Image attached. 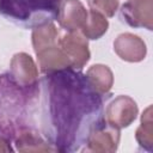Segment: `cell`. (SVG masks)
<instances>
[{"label": "cell", "instance_id": "obj_14", "mask_svg": "<svg viewBox=\"0 0 153 153\" xmlns=\"http://www.w3.org/2000/svg\"><path fill=\"white\" fill-rule=\"evenodd\" d=\"M31 39H32L33 50L37 54L38 51L45 48L57 45L60 41V33L54 23H47V24L36 26L32 30Z\"/></svg>", "mask_w": 153, "mask_h": 153}, {"label": "cell", "instance_id": "obj_15", "mask_svg": "<svg viewBox=\"0 0 153 153\" xmlns=\"http://www.w3.org/2000/svg\"><path fill=\"white\" fill-rule=\"evenodd\" d=\"M108 27H109V22L106 17L90 10L87 12L86 22L80 29V32L87 39H98L103 35H105V32L108 31Z\"/></svg>", "mask_w": 153, "mask_h": 153}, {"label": "cell", "instance_id": "obj_11", "mask_svg": "<svg viewBox=\"0 0 153 153\" xmlns=\"http://www.w3.org/2000/svg\"><path fill=\"white\" fill-rule=\"evenodd\" d=\"M38 67L42 73H51L71 67V61L63 50L60 48V44L45 48L37 54ZM72 68V67H71Z\"/></svg>", "mask_w": 153, "mask_h": 153}, {"label": "cell", "instance_id": "obj_4", "mask_svg": "<svg viewBox=\"0 0 153 153\" xmlns=\"http://www.w3.org/2000/svg\"><path fill=\"white\" fill-rule=\"evenodd\" d=\"M120 143V129L109 124L104 118L98 121L91 129L81 151L94 153H112Z\"/></svg>", "mask_w": 153, "mask_h": 153}, {"label": "cell", "instance_id": "obj_9", "mask_svg": "<svg viewBox=\"0 0 153 153\" xmlns=\"http://www.w3.org/2000/svg\"><path fill=\"white\" fill-rule=\"evenodd\" d=\"M114 50L120 59L127 62H140L147 54L143 39L129 32L121 33L116 37L114 41Z\"/></svg>", "mask_w": 153, "mask_h": 153}, {"label": "cell", "instance_id": "obj_13", "mask_svg": "<svg viewBox=\"0 0 153 153\" xmlns=\"http://www.w3.org/2000/svg\"><path fill=\"white\" fill-rule=\"evenodd\" d=\"M86 76L92 85V87L102 96L106 97L114 85V74L111 69L102 63H97L91 66L87 72Z\"/></svg>", "mask_w": 153, "mask_h": 153}, {"label": "cell", "instance_id": "obj_1", "mask_svg": "<svg viewBox=\"0 0 153 153\" xmlns=\"http://www.w3.org/2000/svg\"><path fill=\"white\" fill-rule=\"evenodd\" d=\"M41 126L56 152H76L93 126L103 118L104 96L79 69L47 73L41 80Z\"/></svg>", "mask_w": 153, "mask_h": 153}, {"label": "cell", "instance_id": "obj_12", "mask_svg": "<svg viewBox=\"0 0 153 153\" xmlns=\"http://www.w3.org/2000/svg\"><path fill=\"white\" fill-rule=\"evenodd\" d=\"M19 152H56L55 148L41 136L35 128L23 130L13 141Z\"/></svg>", "mask_w": 153, "mask_h": 153}, {"label": "cell", "instance_id": "obj_3", "mask_svg": "<svg viewBox=\"0 0 153 153\" xmlns=\"http://www.w3.org/2000/svg\"><path fill=\"white\" fill-rule=\"evenodd\" d=\"M61 0H0V16L17 26L35 29L56 20Z\"/></svg>", "mask_w": 153, "mask_h": 153}, {"label": "cell", "instance_id": "obj_10", "mask_svg": "<svg viewBox=\"0 0 153 153\" xmlns=\"http://www.w3.org/2000/svg\"><path fill=\"white\" fill-rule=\"evenodd\" d=\"M87 12L79 0H61L56 20L65 31H76L85 24Z\"/></svg>", "mask_w": 153, "mask_h": 153}, {"label": "cell", "instance_id": "obj_17", "mask_svg": "<svg viewBox=\"0 0 153 153\" xmlns=\"http://www.w3.org/2000/svg\"><path fill=\"white\" fill-rule=\"evenodd\" d=\"M90 8L104 17H114L118 10L120 0H87Z\"/></svg>", "mask_w": 153, "mask_h": 153}, {"label": "cell", "instance_id": "obj_2", "mask_svg": "<svg viewBox=\"0 0 153 153\" xmlns=\"http://www.w3.org/2000/svg\"><path fill=\"white\" fill-rule=\"evenodd\" d=\"M39 87L19 85L8 73L0 74V135L13 142L25 129L33 128L31 117Z\"/></svg>", "mask_w": 153, "mask_h": 153}, {"label": "cell", "instance_id": "obj_18", "mask_svg": "<svg viewBox=\"0 0 153 153\" xmlns=\"http://www.w3.org/2000/svg\"><path fill=\"white\" fill-rule=\"evenodd\" d=\"M11 143H12L11 141H8L7 139L0 135V152H13L14 149L12 148Z\"/></svg>", "mask_w": 153, "mask_h": 153}, {"label": "cell", "instance_id": "obj_8", "mask_svg": "<svg viewBox=\"0 0 153 153\" xmlns=\"http://www.w3.org/2000/svg\"><path fill=\"white\" fill-rule=\"evenodd\" d=\"M10 74L22 86H38V69L33 59L26 53H17L10 63Z\"/></svg>", "mask_w": 153, "mask_h": 153}, {"label": "cell", "instance_id": "obj_7", "mask_svg": "<svg viewBox=\"0 0 153 153\" xmlns=\"http://www.w3.org/2000/svg\"><path fill=\"white\" fill-rule=\"evenodd\" d=\"M122 19L131 27L153 29V0H127L121 7Z\"/></svg>", "mask_w": 153, "mask_h": 153}, {"label": "cell", "instance_id": "obj_16", "mask_svg": "<svg viewBox=\"0 0 153 153\" xmlns=\"http://www.w3.org/2000/svg\"><path fill=\"white\" fill-rule=\"evenodd\" d=\"M135 139L140 148L152 152L153 148V121H152V106H147L141 115L140 127L136 129Z\"/></svg>", "mask_w": 153, "mask_h": 153}, {"label": "cell", "instance_id": "obj_5", "mask_svg": "<svg viewBox=\"0 0 153 153\" xmlns=\"http://www.w3.org/2000/svg\"><path fill=\"white\" fill-rule=\"evenodd\" d=\"M139 112L136 102L129 96L120 94L111 99L104 111L103 118L111 126L122 129L129 127Z\"/></svg>", "mask_w": 153, "mask_h": 153}, {"label": "cell", "instance_id": "obj_6", "mask_svg": "<svg viewBox=\"0 0 153 153\" xmlns=\"http://www.w3.org/2000/svg\"><path fill=\"white\" fill-rule=\"evenodd\" d=\"M60 48L67 55L71 61V67L74 69H82L90 60V50L87 38L76 31H67L62 36H60L59 41Z\"/></svg>", "mask_w": 153, "mask_h": 153}]
</instances>
